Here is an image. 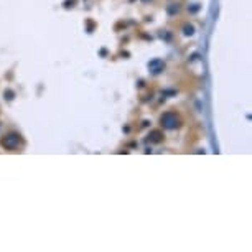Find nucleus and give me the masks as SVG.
<instances>
[{
    "label": "nucleus",
    "instance_id": "nucleus-7",
    "mask_svg": "<svg viewBox=\"0 0 252 252\" xmlns=\"http://www.w3.org/2000/svg\"><path fill=\"white\" fill-rule=\"evenodd\" d=\"M142 2H150V0H142Z\"/></svg>",
    "mask_w": 252,
    "mask_h": 252
},
{
    "label": "nucleus",
    "instance_id": "nucleus-1",
    "mask_svg": "<svg viewBox=\"0 0 252 252\" xmlns=\"http://www.w3.org/2000/svg\"><path fill=\"white\" fill-rule=\"evenodd\" d=\"M160 124L163 129L173 130V129H177V127H180V119L175 112H165L163 116L160 117Z\"/></svg>",
    "mask_w": 252,
    "mask_h": 252
},
{
    "label": "nucleus",
    "instance_id": "nucleus-3",
    "mask_svg": "<svg viewBox=\"0 0 252 252\" xmlns=\"http://www.w3.org/2000/svg\"><path fill=\"white\" fill-rule=\"evenodd\" d=\"M149 68H150V71L154 74H158V73H161V71H163V68H165V63L161 60H152L150 63H149Z\"/></svg>",
    "mask_w": 252,
    "mask_h": 252
},
{
    "label": "nucleus",
    "instance_id": "nucleus-6",
    "mask_svg": "<svg viewBox=\"0 0 252 252\" xmlns=\"http://www.w3.org/2000/svg\"><path fill=\"white\" fill-rule=\"evenodd\" d=\"M150 135H152V140H154V142H160L161 140V134H160V132L155 130V132H152Z\"/></svg>",
    "mask_w": 252,
    "mask_h": 252
},
{
    "label": "nucleus",
    "instance_id": "nucleus-4",
    "mask_svg": "<svg viewBox=\"0 0 252 252\" xmlns=\"http://www.w3.org/2000/svg\"><path fill=\"white\" fill-rule=\"evenodd\" d=\"M178 12H180V5H178V3H170V5L166 7V13H168L170 17L177 15Z\"/></svg>",
    "mask_w": 252,
    "mask_h": 252
},
{
    "label": "nucleus",
    "instance_id": "nucleus-5",
    "mask_svg": "<svg viewBox=\"0 0 252 252\" xmlns=\"http://www.w3.org/2000/svg\"><path fill=\"white\" fill-rule=\"evenodd\" d=\"M183 33H185L187 36L194 35V27H193V25H188V23H187V25L183 27Z\"/></svg>",
    "mask_w": 252,
    "mask_h": 252
},
{
    "label": "nucleus",
    "instance_id": "nucleus-2",
    "mask_svg": "<svg viewBox=\"0 0 252 252\" xmlns=\"http://www.w3.org/2000/svg\"><path fill=\"white\" fill-rule=\"evenodd\" d=\"M18 144H20V135L15 134V132H10L2 139V145L5 147L7 150H15Z\"/></svg>",
    "mask_w": 252,
    "mask_h": 252
}]
</instances>
